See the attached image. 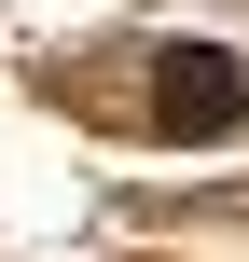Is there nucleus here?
Wrapping results in <instances>:
<instances>
[{
  "label": "nucleus",
  "mask_w": 249,
  "mask_h": 262,
  "mask_svg": "<svg viewBox=\"0 0 249 262\" xmlns=\"http://www.w3.org/2000/svg\"><path fill=\"white\" fill-rule=\"evenodd\" d=\"M152 124H166V138H236L249 124V69L222 41H166V55H152Z\"/></svg>",
  "instance_id": "nucleus-1"
}]
</instances>
